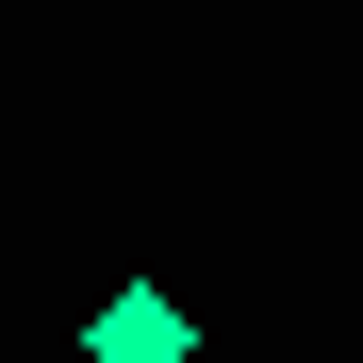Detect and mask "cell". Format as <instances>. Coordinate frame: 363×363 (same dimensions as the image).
<instances>
[{
	"instance_id": "6da1fadb",
	"label": "cell",
	"mask_w": 363,
	"mask_h": 363,
	"mask_svg": "<svg viewBox=\"0 0 363 363\" xmlns=\"http://www.w3.org/2000/svg\"><path fill=\"white\" fill-rule=\"evenodd\" d=\"M83 363H199V314H182L165 281H116L83 314Z\"/></svg>"
}]
</instances>
